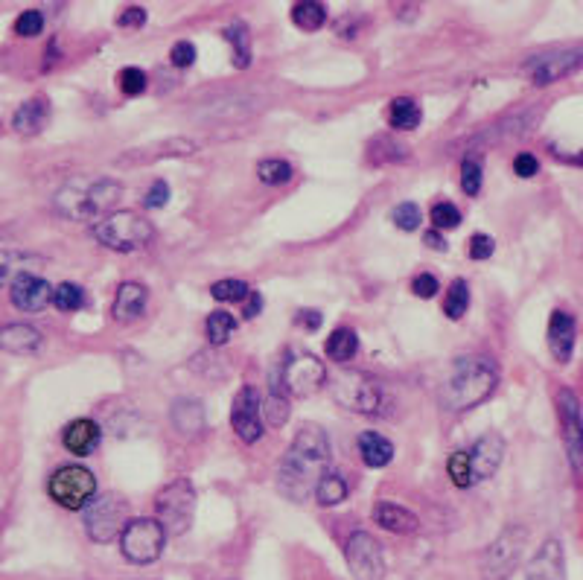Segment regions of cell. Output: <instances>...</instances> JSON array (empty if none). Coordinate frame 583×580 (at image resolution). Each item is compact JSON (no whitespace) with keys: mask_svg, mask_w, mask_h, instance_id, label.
<instances>
[{"mask_svg":"<svg viewBox=\"0 0 583 580\" xmlns=\"http://www.w3.org/2000/svg\"><path fill=\"white\" fill-rule=\"evenodd\" d=\"M167 202H170V184H167L164 178H158V181L146 190V196H143V207L158 210V207H164Z\"/></svg>","mask_w":583,"mask_h":580,"instance_id":"bcb514c9","label":"cell"},{"mask_svg":"<svg viewBox=\"0 0 583 580\" xmlns=\"http://www.w3.org/2000/svg\"><path fill=\"white\" fill-rule=\"evenodd\" d=\"M578 342V324L569 312L563 309H554L549 318V350L557 362H569L572 359V350Z\"/></svg>","mask_w":583,"mask_h":580,"instance_id":"ac0fdd59","label":"cell"},{"mask_svg":"<svg viewBox=\"0 0 583 580\" xmlns=\"http://www.w3.org/2000/svg\"><path fill=\"white\" fill-rule=\"evenodd\" d=\"M438 289H441V283H438V277L435 274H417L412 280V292L417 298H435L438 295Z\"/></svg>","mask_w":583,"mask_h":580,"instance_id":"7dc6e473","label":"cell"},{"mask_svg":"<svg viewBox=\"0 0 583 580\" xmlns=\"http://www.w3.org/2000/svg\"><path fill=\"white\" fill-rule=\"evenodd\" d=\"M263 414L269 420V426H283L289 420V400H286V388H283V379L272 376V385H269V397L263 400Z\"/></svg>","mask_w":583,"mask_h":580,"instance_id":"83f0119b","label":"cell"},{"mask_svg":"<svg viewBox=\"0 0 583 580\" xmlns=\"http://www.w3.org/2000/svg\"><path fill=\"white\" fill-rule=\"evenodd\" d=\"M374 522H377L379 528H385V531H391V534H412L417 531V516H414L409 508H403V505H391V502H379L374 505Z\"/></svg>","mask_w":583,"mask_h":580,"instance_id":"7402d4cb","label":"cell"},{"mask_svg":"<svg viewBox=\"0 0 583 580\" xmlns=\"http://www.w3.org/2000/svg\"><path fill=\"white\" fill-rule=\"evenodd\" d=\"M583 65L581 50H566V53H546V56H537L534 62H528V73L537 85H551Z\"/></svg>","mask_w":583,"mask_h":580,"instance_id":"9a60e30c","label":"cell"},{"mask_svg":"<svg viewBox=\"0 0 583 580\" xmlns=\"http://www.w3.org/2000/svg\"><path fill=\"white\" fill-rule=\"evenodd\" d=\"M359 455L368 467H388L391 458H394V444L388 438H382L379 432H362L359 435Z\"/></svg>","mask_w":583,"mask_h":580,"instance_id":"484cf974","label":"cell"},{"mask_svg":"<svg viewBox=\"0 0 583 580\" xmlns=\"http://www.w3.org/2000/svg\"><path fill=\"white\" fill-rule=\"evenodd\" d=\"M41 347V333L30 327V324H6L0 327V350L6 353H33Z\"/></svg>","mask_w":583,"mask_h":580,"instance_id":"d4e9b609","label":"cell"},{"mask_svg":"<svg viewBox=\"0 0 583 580\" xmlns=\"http://www.w3.org/2000/svg\"><path fill=\"white\" fill-rule=\"evenodd\" d=\"M429 219H432L435 231H452V228L461 225V210L455 205H449V202H438L429 210Z\"/></svg>","mask_w":583,"mask_h":580,"instance_id":"ab89813d","label":"cell"},{"mask_svg":"<svg viewBox=\"0 0 583 580\" xmlns=\"http://www.w3.org/2000/svg\"><path fill=\"white\" fill-rule=\"evenodd\" d=\"M120 27H143L146 24V9L143 6H129L123 9V15L117 18Z\"/></svg>","mask_w":583,"mask_h":580,"instance_id":"f907efd6","label":"cell"},{"mask_svg":"<svg viewBox=\"0 0 583 580\" xmlns=\"http://www.w3.org/2000/svg\"><path fill=\"white\" fill-rule=\"evenodd\" d=\"M47 120H50V103L44 97H33V100H27L15 111L12 126L21 135H38L47 126Z\"/></svg>","mask_w":583,"mask_h":580,"instance_id":"cb8c5ba5","label":"cell"},{"mask_svg":"<svg viewBox=\"0 0 583 580\" xmlns=\"http://www.w3.org/2000/svg\"><path fill=\"white\" fill-rule=\"evenodd\" d=\"M344 557L350 572L359 580H382L385 575V557L379 543L368 534V531H356L350 534L347 546H344Z\"/></svg>","mask_w":583,"mask_h":580,"instance_id":"8fae6325","label":"cell"},{"mask_svg":"<svg viewBox=\"0 0 583 580\" xmlns=\"http://www.w3.org/2000/svg\"><path fill=\"white\" fill-rule=\"evenodd\" d=\"M557 414H560V426H563L566 455H569L575 473H583V417L575 391H569V388L557 391Z\"/></svg>","mask_w":583,"mask_h":580,"instance_id":"7c38bea8","label":"cell"},{"mask_svg":"<svg viewBox=\"0 0 583 580\" xmlns=\"http://www.w3.org/2000/svg\"><path fill=\"white\" fill-rule=\"evenodd\" d=\"M225 38L234 47V65L237 68H248L251 65V35H248V27L245 24H231L225 30Z\"/></svg>","mask_w":583,"mask_h":580,"instance_id":"d6a6232c","label":"cell"},{"mask_svg":"<svg viewBox=\"0 0 583 580\" xmlns=\"http://www.w3.org/2000/svg\"><path fill=\"white\" fill-rule=\"evenodd\" d=\"M467 307H470V289H467V280H461V277H458V280L449 286V295H446V304H444L446 318H452V321L464 318Z\"/></svg>","mask_w":583,"mask_h":580,"instance_id":"d590c367","label":"cell"},{"mask_svg":"<svg viewBox=\"0 0 583 580\" xmlns=\"http://www.w3.org/2000/svg\"><path fill=\"white\" fill-rule=\"evenodd\" d=\"M210 295L216 301H245L251 295V286L245 280H219L210 286Z\"/></svg>","mask_w":583,"mask_h":580,"instance_id":"f35d334b","label":"cell"},{"mask_svg":"<svg viewBox=\"0 0 583 580\" xmlns=\"http://www.w3.org/2000/svg\"><path fill=\"white\" fill-rule=\"evenodd\" d=\"M528 580H566V557L560 540H546L528 563Z\"/></svg>","mask_w":583,"mask_h":580,"instance_id":"ffe728a7","label":"cell"},{"mask_svg":"<svg viewBox=\"0 0 583 580\" xmlns=\"http://www.w3.org/2000/svg\"><path fill=\"white\" fill-rule=\"evenodd\" d=\"M53 307L62 309V312H76V309L85 307V292L82 286L76 283H59L53 289Z\"/></svg>","mask_w":583,"mask_h":580,"instance_id":"8d00e7d4","label":"cell"},{"mask_svg":"<svg viewBox=\"0 0 583 580\" xmlns=\"http://www.w3.org/2000/svg\"><path fill=\"white\" fill-rule=\"evenodd\" d=\"M525 540H528V531L519 528V525H511L505 528L496 543L487 548L484 554V578L487 580H508L514 575V569L519 566V557H522V548H525Z\"/></svg>","mask_w":583,"mask_h":580,"instance_id":"30bf717a","label":"cell"},{"mask_svg":"<svg viewBox=\"0 0 583 580\" xmlns=\"http://www.w3.org/2000/svg\"><path fill=\"white\" fill-rule=\"evenodd\" d=\"M91 234H94L97 242H103L105 248L129 254V251L143 248V245L152 239L155 231H152V225H149L146 219H140L138 213L123 210V213H111V216L100 219V222L91 228Z\"/></svg>","mask_w":583,"mask_h":580,"instance_id":"277c9868","label":"cell"},{"mask_svg":"<svg viewBox=\"0 0 583 580\" xmlns=\"http://www.w3.org/2000/svg\"><path fill=\"white\" fill-rule=\"evenodd\" d=\"M172 423L184 435L199 432L205 426V409H202V403H196V400H178L172 406Z\"/></svg>","mask_w":583,"mask_h":580,"instance_id":"4316f807","label":"cell"},{"mask_svg":"<svg viewBox=\"0 0 583 580\" xmlns=\"http://www.w3.org/2000/svg\"><path fill=\"white\" fill-rule=\"evenodd\" d=\"M260 309H263V295H260V292H251V295L245 298V309H242V315H245V318H257V315H260Z\"/></svg>","mask_w":583,"mask_h":580,"instance_id":"816d5d0a","label":"cell"},{"mask_svg":"<svg viewBox=\"0 0 583 580\" xmlns=\"http://www.w3.org/2000/svg\"><path fill=\"white\" fill-rule=\"evenodd\" d=\"M280 379H283V388L292 394V397H309L315 394L318 388H324L327 382V368L321 359L309 356V353H301L295 359H289L280 371Z\"/></svg>","mask_w":583,"mask_h":580,"instance_id":"4fadbf2b","label":"cell"},{"mask_svg":"<svg viewBox=\"0 0 583 580\" xmlns=\"http://www.w3.org/2000/svg\"><path fill=\"white\" fill-rule=\"evenodd\" d=\"M155 508H158V522L164 525V531L178 537L190 528L193 522V511H196V490H193V481L187 478H175L172 484H167L158 499H155Z\"/></svg>","mask_w":583,"mask_h":580,"instance_id":"8992f818","label":"cell"},{"mask_svg":"<svg viewBox=\"0 0 583 580\" xmlns=\"http://www.w3.org/2000/svg\"><path fill=\"white\" fill-rule=\"evenodd\" d=\"M446 473H449V478H452V484H455V487H470V484H473L470 452H467V449H461V452L449 455V461H446Z\"/></svg>","mask_w":583,"mask_h":580,"instance_id":"74e56055","label":"cell"},{"mask_svg":"<svg viewBox=\"0 0 583 580\" xmlns=\"http://www.w3.org/2000/svg\"><path fill=\"white\" fill-rule=\"evenodd\" d=\"M129 505L114 496H94V502L85 508V531L94 543H111L117 534H123V528L129 525Z\"/></svg>","mask_w":583,"mask_h":580,"instance_id":"ba28073f","label":"cell"},{"mask_svg":"<svg viewBox=\"0 0 583 580\" xmlns=\"http://www.w3.org/2000/svg\"><path fill=\"white\" fill-rule=\"evenodd\" d=\"M260 411H263L260 391H257L254 385L240 388V394L234 397V406H231V426H234V432L240 435L245 444H254V441H260V435H263Z\"/></svg>","mask_w":583,"mask_h":580,"instance_id":"5bb4252c","label":"cell"},{"mask_svg":"<svg viewBox=\"0 0 583 580\" xmlns=\"http://www.w3.org/2000/svg\"><path fill=\"white\" fill-rule=\"evenodd\" d=\"M502 458H505V441H502L496 432H487V435H481L479 441L473 444V449H470L473 481H484V478L493 476V473L499 470Z\"/></svg>","mask_w":583,"mask_h":580,"instance_id":"e0dca14e","label":"cell"},{"mask_svg":"<svg viewBox=\"0 0 583 580\" xmlns=\"http://www.w3.org/2000/svg\"><path fill=\"white\" fill-rule=\"evenodd\" d=\"M461 190H464L467 196H479L481 161L479 158H473V155H467V158H464V164H461Z\"/></svg>","mask_w":583,"mask_h":580,"instance_id":"b9f144b4","label":"cell"},{"mask_svg":"<svg viewBox=\"0 0 583 580\" xmlns=\"http://www.w3.org/2000/svg\"><path fill=\"white\" fill-rule=\"evenodd\" d=\"M234 330H237V318L231 315V312H222V309H216L210 318H207V339L216 344H225L231 336H234Z\"/></svg>","mask_w":583,"mask_h":580,"instance_id":"836d02e7","label":"cell"},{"mask_svg":"<svg viewBox=\"0 0 583 580\" xmlns=\"http://www.w3.org/2000/svg\"><path fill=\"white\" fill-rule=\"evenodd\" d=\"M47 493L56 505L68 508V511H82L94 502L97 496V478L91 470L85 467H76V464H68V467H59L50 481H47Z\"/></svg>","mask_w":583,"mask_h":580,"instance_id":"5b68a950","label":"cell"},{"mask_svg":"<svg viewBox=\"0 0 583 580\" xmlns=\"http://www.w3.org/2000/svg\"><path fill=\"white\" fill-rule=\"evenodd\" d=\"M117 88L126 97H140L146 91V73L140 68H123L117 73Z\"/></svg>","mask_w":583,"mask_h":580,"instance_id":"60d3db41","label":"cell"},{"mask_svg":"<svg viewBox=\"0 0 583 580\" xmlns=\"http://www.w3.org/2000/svg\"><path fill=\"white\" fill-rule=\"evenodd\" d=\"M423 242H426L432 251H446V242H444V237L438 234V231H429V234L423 237Z\"/></svg>","mask_w":583,"mask_h":580,"instance_id":"db71d44e","label":"cell"},{"mask_svg":"<svg viewBox=\"0 0 583 580\" xmlns=\"http://www.w3.org/2000/svg\"><path fill=\"white\" fill-rule=\"evenodd\" d=\"M388 123L397 132H412V129L420 126V108H417L412 97H400V100L391 103V108H388Z\"/></svg>","mask_w":583,"mask_h":580,"instance_id":"f1b7e54d","label":"cell"},{"mask_svg":"<svg viewBox=\"0 0 583 580\" xmlns=\"http://www.w3.org/2000/svg\"><path fill=\"white\" fill-rule=\"evenodd\" d=\"M167 543V531L158 519H129V525L120 534V551L126 554V560L146 566L155 563L164 551Z\"/></svg>","mask_w":583,"mask_h":580,"instance_id":"52a82bcc","label":"cell"},{"mask_svg":"<svg viewBox=\"0 0 583 580\" xmlns=\"http://www.w3.org/2000/svg\"><path fill=\"white\" fill-rule=\"evenodd\" d=\"M499 385V371L490 359L481 356H461L438 391V400L446 411H467L484 403Z\"/></svg>","mask_w":583,"mask_h":580,"instance_id":"7a4b0ae2","label":"cell"},{"mask_svg":"<svg viewBox=\"0 0 583 580\" xmlns=\"http://www.w3.org/2000/svg\"><path fill=\"white\" fill-rule=\"evenodd\" d=\"M315 499H318V505H324V508H333V505H339L347 499V484H344V478L339 473H324L321 481L315 484Z\"/></svg>","mask_w":583,"mask_h":580,"instance_id":"f546056e","label":"cell"},{"mask_svg":"<svg viewBox=\"0 0 583 580\" xmlns=\"http://www.w3.org/2000/svg\"><path fill=\"white\" fill-rule=\"evenodd\" d=\"M514 172L519 178H531V175L540 172V161H537L531 152H519L514 158Z\"/></svg>","mask_w":583,"mask_h":580,"instance_id":"681fc988","label":"cell"},{"mask_svg":"<svg viewBox=\"0 0 583 580\" xmlns=\"http://www.w3.org/2000/svg\"><path fill=\"white\" fill-rule=\"evenodd\" d=\"M9 298L21 312H41L47 304H53V286L38 274H24L12 283Z\"/></svg>","mask_w":583,"mask_h":580,"instance_id":"2e32d148","label":"cell"},{"mask_svg":"<svg viewBox=\"0 0 583 580\" xmlns=\"http://www.w3.org/2000/svg\"><path fill=\"white\" fill-rule=\"evenodd\" d=\"M103 441V429L100 423H94L91 417H79V420H70L68 426L62 429V446L68 449L70 455L76 458H85L91 455Z\"/></svg>","mask_w":583,"mask_h":580,"instance_id":"d6986e66","label":"cell"},{"mask_svg":"<svg viewBox=\"0 0 583 580\" xmlns=\"http://www.w3.org/2000/svg\"><path fill=\"white\" fill-rule=\"evenodd\" d=\"M146 301H149V292L140 286V283H123L114 295V318L129 324V321H138L140 315L146 312Z\"/></svg>","mask_w":583,"mask_h":580,"instance_id":"44dd1931","label":"cell"},{"mask_svg":"<svg viewBox=\"0 0 583 580\" xmlns=\"http://www.w3.org/2000/svg\"><path fill=\"white\" fill-rule=\"evenodd\" d=\"M292 21H295V27L298 30H307V33H315V30H321L324 27V21H327V9H324V3H298L295 9H292Z\"/></svg>","mask_w":583,"mask_h":580,"instance_id":"1f68e13d","label":"cell"},{"mask_svg":"<svg viewBox=\"0 0 583 580\" xmlns=\"http://www.w3.org/2000/svg\"><path fill=\"white\" fill-rule=\"evenodd\" d=\"M257 178L269 187H277V184H286L292 178V164L283 161V158H266L257 164Z\"/></svg>","mask_w":583,"mask_h":580,"instance_id":"e575fe53","label":"cell"},{"mask_svg":"<svg viewBox=\"0 0 583 580\" xmlns=\"http://www.w3.org/2000/svg\"><path fill=\"white\" fill-rule=\"evenodd\" d=\"M333 397L342 403L344 409L359 411V414H377L382 406V388L374 376L359 374V371H344L333 376L330 382Z\"/></svg>","mask_w":583,"mask_h":580,"instance_id":"9c48e42d","label":"cell"},{"mask_svg":"<svg viewBox=\"0 0 583 580\" xmlns=\"http://www.w3.org/2000/svg\"><path fill=\"white\" fill-rule=\"evenodd\" d=\"M170 62L175 68H190L196 62V44L193 41H175L170 50Z\"/></svg>","mask_w":583,"mask_h":580,"instance_id":"f6af8a7d","label":"cell"},{"mask_svg":"<svg viewBox=\"0 0 583 580\" xmlns=\"http://www.w3.org/2000/svg\"><path fill=\"white\" fill-rule=\"evenodd\" d=\"M493 251H496L493 239L487 237V234H473V239H470V257L473 260H490Z\"/></svg>","mask_w":583,"mask_h":580,"instance_id":"c3c4849f","label":"cell"},{"mask_svg":"<svg viewBox=\"0 0 583 580\" xmlns=\"http://www.w3.org/2000/svg\"><path fill=\"white\" fill-rule=\"evenodd\" d=\"M15 33L21 35V38H35V35H41L44 33V15H41L38 9L21 12L18 21H15Z\"/></svg>","mask_w":583,"mask_h":580,"instance_id":"7bdbcfd3","label":"cell"},{"mask_svg":"<svg viewBox=\"0 0 583 580\" xmlns=\"http://www.w3.org/2000/svg\"><path fill=\"white\" fill-rule=\"evenodd\" d=\"M330 458H333V446L327 432L318 423H304L280 461L277 470L280 493L289 496L292 502H304L309 490L315 493V484L321 481V476L330 473Z\"/></svg>","mask_w":583,"mask_h":580,"instance_id":"6da1fadb","label":"cell"},{"mask_svg":"<svg viewBox=\"0 0 583 580\" xmlns=\"http://www.w3.org/2000/svg\"><path fill=\"white\" fill-rule=\"evenodd\" d=\"M391 219H394V225H397V228H403V231H414V228L420 225L423 213H420V207L414 205V202H403V205H397L394 210H391Z\"/></svg>","mask_w":583,"mask_h":580,"instance_id":"ee69618b","label":"cell"},{"mask_svg":"<svg viewBox=\"0 0 583 580\" xmlns=\"http://www.w3.org/2000/svg\"><path fill=\"white\" fill-rule=\"evenodd\" d=\"M44 263V257L38 254H30V251H15V248H6L0 251V286H12L18 277L24 274H33V269H38Z\"/></svg>","mask_w":583,"mask_h":580,"instance_id":"603a6c76","label":"cell"},{"mask_svg":"<svg viewBox=\"0 0 583 580\" xmlns=\"http://www.w3.org/2000/svg\"><path fill=\"white\" fill-rule=\"evenodd\" d=\"M120 199H123V184L114 178H100V181L76 178L56 193L53 207L65 219H97L111 207H117Z\"/></svg>","mask_w":583,"mask_h":580,"instance_id":"3957f363","label":"cell"},{"mask_svg":"<svg viewBox=\"0 0 583 580\" xmlns=\"http://www.w3.org/2000/svg\"><path fill=\"white\" fill-rule=\"evenodd\" d=\"M356 350H359V336H356V330H336L330 339H327V356L333 359V362H350L353 356H356Z\"/></svg>","mask_w":583,"mask_h":580,"instance_id":"4dcf8cb0","label":"cell"},{"mask_svg":"<svg viewBox=\"0 0 583 580\" xmlns=\"http://www.w3.org/2000/svg\"><path fill=\"white\" fill-rule=\"evenodd\" d=\"M298 321L309 327V330H318L321 327V312H315V309H304L301 315H298Z\"/></svg>","mask_w":583,"mask_h":580,"instance_id":"f5cc1de1","label":"cell"}]
</instances>
